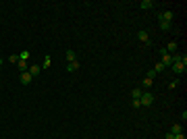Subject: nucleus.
I'll use <instances>...</instances> for the list:
<instances>
[{"label": "nucleus", "instance_id": "nucleus-2", "mask_svg": "<svg viewBox=\"0 0 187 139\" xmlns=\"http://www.w3.org/2000/svg\"><path fill=\"white\" fill-rule=\"evenodd\" d=\"M173 17H175V13H173V10H164V13H160V15H158V19H160V21H164V23H171V21H173Z\"/></svg>", "mask_w": 187, "mask_h": 139}, {"label": "nucleus", "instance_id": "nucleus-11", "mask_svg": "<svg viewBox=\"0 0 187 139\" xmlns=\"http://www.w3.org/2000/svg\"><path fill=\"white\" fill-rule=\"evenodd\" d=\"M77 69H79V62H77V60H75V62H69V64H67V71H69V73H73V71H77Z\"/></svg>", "mask_w": 187, "mask_h": 139}, {"label": "nucleus", "instance_id": "nucleus-25", "mask_svg": "<svg viewBox=\"0 0 187 139\" xmlns=\"http://www.w3.org/2000/svg\"><path fill=\"white\" fill-rule=\"evenodd\" d=\"M0 62H2V60H0Z\"/></svg>", "mask_w": 187, "mask_h": 139}, {"label": "nucleus", "instance_id": "nucleus-19", "mask_svg": "<svg viewBox=\"0 0 187 139\" xmlns=\"http://www.w3.org/2000/svg\"><path fill=\"white\" fill-rule=\"evenodd\" d=\"M8 60H10L13 64H17V62H19V56H17V54H13V56H8Z\"/></svg>", "mask_w": 187, "mask_h": 139}, {"label": "nucleus", "instance_id": "nucleus-22", "mask_svg": "<svg viewBox=\"0 0 187 139\" xmlns=\"http://www.w3.org/2000/svg\"><path fill=\"white\" fill-rule=\"evenodd\" d=\"M133 108H141V102H140V100H133Z\"/></svg>", "mask_w": 187, "mask_h": 139}, {"label": "nucleus", "instance_id": "nucleus-20", "mask_svg": "<svg viewBox=\"0 0 187 139\" xmlns=\"http://www.w3.org/2000/svg\"><path fill=\"white\" fill-rule=\"evenodd\" d=\"M50 67V56H46V60H44V64H42V69H48Z\"/></svg>", "mask_w": 187, "mask_h": 139}, {"label": "nucleus", "instance_id": "nucleus-12", "mask_svg": "<svg viewBox=\"0 0 187 139\" xmlns=\"http://www.w3.org/2000/svg\"><path fill=\"white\" fill-rule=\"evenodd\" d=\"M75 58H77V54H75L73 50H67V60H69V62H75Z\"/></svg>", "mask_w": 187, "mask_h": 139}, {"label": "nucleus", "instance_id": "nucleus-4", "mask_svg": "<svg viewBox=\"0 0 187 139\" xmlns=\"http://www.w3.org/2000/svg\"><path fill=\"white\" fill-rule=\"evenodd\" d=\"M171 69H173L175 73H185V71H187V64H183V62H173V64H171Z\"/></svg>", "mask_w": 187, "mask_h": 139}, {"label": "nucleus", "instance_id": "nucleus-8", "mask_svg": "<svg viewBox=\"0 0 187 139\" xmlns=\"http://www.w3.org/2000/svg\"><path fill=\"white\" fill-rule=\"evenodd\" d=\"M29 73H31V77H36V75L42 73V67L40 64H33V67H29Z\"/></svg>", "mask_w": 187, "mask_h": 139}, {"label": "nucleus", "instance_id": "nucleus-5", "mask_svg": "<svg viewBox=\"0 0 187 139\" xmlns=\"http://www.w3.org/2000/svg\"><path fill=\"white\" fill-rule=\"evenodd\" d=\"M137 40H140L141 44H148V42H150V33H148L145 29H141L140 33H137Z\"/></svg>", "mask_w": 187, "mask_h": 139}, {"label": "nucleus", "instance_id": "nucleus-24", "mask_svg": "<svg viewBox=\"0 0 187 139\" xmlns=\"http://www.w3.org/2000/svg\"><path fill=\"white\" fill-rule=\"evenodd\" d=\"M166 139H175V135H173V133L168 131V133H166Z\"/></svg>", "mask_w": 187, "mask_h": 139}, {"label": "nucleus", "instance_id": "nucleus-15", "mask_svg": "<svg viewBox=\"0 0 187 139\" xmlns=\"http://www.w3.org/2000/svg\"><path fill=\"white\" fill-rule=\"evenodd\" d=\"M152 85H154V79H150V77H145V79H143V87L148 89V87H152Z\"/></svg>", "mask_w": 187, "mask_h": 139}, {"label": "nucleus", "instance_id": "nucleus-1", "mask_svg": "<svg viewBox=\"0 0 187 139\" xmlns=\"http://www.w3.org/2000/svg\"><path fill=\"white\" fill-rule=\"evenodd\" d=\"M140 102H141V106H150V104L154 102V95H152L150 92H143L141 98H140Z\"/></svg>", "mask_w": 187, "mask_h": 139}, {"label": "nucleus", "instance_id": "nucleus-18", "mask_svg": "<svg viewBox=\"0 0 187 139\" xmlns=\"http://www.w3.org/2000/svg\"><path fill=\"white\" fill-rule=\"evenodd\" d=\"M164 69H166V67H164V64H162V62H158V64H156V67H154V71H156V73H160V71H164Z\"/></svg>", "mask_w": 187, "mask_h": 139}, {"label": "nucleus", "instance_id": "nucleus-13", "mask_svg": "<svg viewBox=\"0 0 187 139\" xmlns=\"http://www.w3.org/2000/svg\"><path fill=\"white\" fill-rule=\"evenodd\" d=\"M171 133H173V135H179V133H183V127H181V125H173Z\"/></svg>", "mask_w": 187, "mask_h": 139}, {"label": "nucleus", "instance_id": "nucleus-6", "mask_svg": "<svg viewBox=\"0 0 187 139\" xmlns=\"http://www.w3.org/2000/svg\"><path fill=\"white\" fill-rule=\"evenodd\" d=\"M31 79H33V77H31V73H29V71L21 73V83H23V85H29V83H31Z\"/></svg>", "mask_w": 187, "mask_h": 139}, {"label": "nucleus", "instance_id": "nucleus-10", "mask_svg": "<svg viewBox=\"0 0 187 139\" xmlns=\"http://www.w3.org/2000/svg\"><path fill=\"white\" fill-rule=\"evenodd\" d=\"M164 50H166L168 54H177V42H171V44L164 48Z\"/></svg>", "mask_w": 187, "mask_h": 139}, {"label": "nucleus", "instance_id": "nucleus-17", "mask_svg": "<svg viewBox=\"0 0 187 139\" xmlns=\"http://www.w3.org/2000/svg\"><path fill=\"white\" fill-rule=\"evenodd\" d=\"M27 58H29V52H27V50H23V52L19 54V60H27Z\"/></svg>", "mask_w": 187, "mask_h": 139}, {"label": "nucleus", "instance_id": "nucleus-3", "mask_svg": "<svg viewBox=\"0 0 187 139\" xmlns=\"http://www.w3.org/2000/svg\"><path fill=\"white\" fill-rule=\"evenodd\" d=\"M164 67H171V62H173V54H168L166 50H162V60H160Z\"/></svg>", "mask_w": 187, "mask_h": 139}, {"label": "nucleus", "instance_id": "nucleus-23", "mask_svg": "<svg viewBox=\"0 0 187 139\" xmlns=\"http://www.w3.org/2000/svg\"><path fill=\"white\" fill-rule=\"evenodd\" d=\"M175 139H187V137L183 135V133H179V135H175Z\"/></svg>", "mask_w": 187, "mask_h": 139}, {"label": "nucleus", "instance_id": "nucleus-14", "mask_svg": "<svg viewBox=\"0 0 187 139\" xmlns=\"http://www.w3.org/2000/svg\"><path fill=\"white\" fill-rule=\"evenodd\" d=\"M141 93H143V89H133V92H131V98H133V100H140Z\"/></svg>", "mask_w": 187, "mask_h": 139}, {"label": "nucleus", "instance_id": "nucleus-9", "mask_svg": "<svg viewBox=\"0 0 187 139\" xmlns=\"http://www.w3.org/2000/svg\"><path fill=\"white\" fill-rule=\"evenodd\" d=\"M152 6H154L152 0H141L140 2V8H143V10H148V8H152Z\"/></svg>", "mask_w": 187, "mask_h": 139}, {"label": "nucleus", "instance_id": "nucleus-16", "mask_svg": "<svg viewBox=\"0 0 187 139\" xmlns=\"http://www.w3.org/2000/svg\"><path fill=\"white\" fill-rule=\"evenodd\" d=\"M160 29H162V31H168V29H171V23H164V21H160Z\"/></svg>", "mask_w": 187, "mask_h": 139}, {"label": "nucleus", "instance_id": "nucleus-7", "mask_svg": "<svg viewBox=\"0 0 187 139\" xmlns=\"http://www.w3.org/2000/svg\"><path fill=\"white\" fill-rule=\"evenodd\" d=\"M17 69H19L21 73H25V71H29V67H27V60H19V62H17Z\"/></svg>", "mask_w": 187, "mask_h": 139}, {"label": "nucleus", "instance_id": "nucleus-21", "mask_svg": "<svg viewBox=\"0 0 187 139\" xmlns=\"http://www.w3.org/2000/svg\"><path fill=\"white\" fill-rule=\"evenodd\" d=\"M177 85H179V79H175V81H171V89H175Z\"/></svg>", "mask_w": 187, "mask_h": 139}]
</instances>
